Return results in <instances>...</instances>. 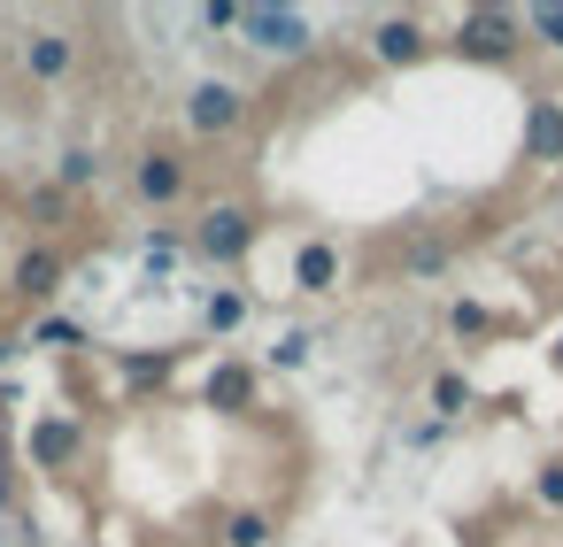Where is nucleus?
<instances>
[{"label":"nucleus","mask_w":563,"mask_h":547,"mask_svg":"<svg viewBox=\"0 0 563 547\" xmlns=\"http://www.w3.org/2000/svg\"><path fill=\"white\" fill-rule=\"evenodd\" d=\"M309 347H317V332H286V339L271 347V362H278V370H301V362H309Z\"/></svg>","instance_id":"obj_21"},{"label":"nucleus","mask_w":563,"mask_h":547,"mask_svg":"<svg viewBox=\"0 0 563 547\" xmlns=\"http://www.w3.org/2000/svg\"><path fill=\"white\" fill-rule=\"evenodd\" d=\"M93 178H101V163H93V155H86V147H70V155H63V163H55V186H63V193H86V186H93Z\"/></svg>","instance_id":"obj_16"},{"label":"nucleus","mask_w":563,"mask_h":547,"mask_svg":"<svg viewBox=\"0 0 563 547\" xmlns=\"http://www.w3.org/2000/svg\"><path fill=\"white\" fill-rule=\"evenodd\" d=\"M170 378V347H155V355H124V386H163Z\"/></svg>","instance_id":"obj_19"},{"label":"nucleus","mask_w":563,"mask_h":547,"mask_svg":"<svg viewBox=\"0 0 563 547\" xmlns=\"http://www.w3.org/2000/svg\"><path fill=\"white\" fill-rule=\"evenodd\" d=\"M448 270V239H417L409 247V278H440Z\"/></svg>","instance_id":"obj_20"},{"label":"nucleus","mask_w":563,"mask_h":547,"mask_svg":"<svg viewBox=\"0 0 563 547\" xmlns=\"http://www.w3.org/2000/svg\"><path fill=\"white\" fill-rule=\"evenodd\" d=\"M78 455H86V432H78L63 409H47V416L32 424V462H40V470H70Z\"/></svg>","instance_id":"obj_8"},{"label":"nucleus","mask_w":563,"mask_h":547,"mask_svg":"<svg viewBox=\"0 0 563 547\" xmlns=\"http://www.w3.org/2000/svg\"><path fill=\"white\" fill-rule=\"evenodd\" d=\"M63 278H70V255L40 239V247H24V255H16V270H9V301H32V309H40Z\"/></svg>","instance_id":"obj_6"},{"label":"nucleus","mask_w":563,"mask_h":547,"mask_svg":"<svg viewBox=\"0 0 563 547\" xmlns=\"http://www.w3.org/2000/svg\"><path fill=\"white\" fill-rule=\"evenodd\" d=\"M532 493H540V501H548V509H563V462H548V470H540V478H532Z\"/></svg>","instance_id":"obj_25"},{"label":"nucleus","mask_w":563,"mask_h":547,"mask_svg":"<svg viewBox=\"0 0 563 547\" xmlns=\"http://www.w3.org/2000/svg\"><path fill=\"white\" fill-rule=\"evenodd\" d=\"M525 155L532 163H563V101L555 93H532V109H525Z\"/></svg>","instance_id":"obj_10"},{"label":"nucleus","mask_w":563,"mask_h":547,"mask_svg":"<svg viewBox=\"0 0 563 547\" xmlns=\"http://www.w3.org/2000/svg\"><path fill=\"white\" fill-rule=\"evenodd\" d=\"M24 70H32V86H63L78 70V40L70 32H32L24 40Z\"/></svg>","instance_id":"obj_9"},{"label":"nucleus","mask_w":563,"mask_h":547,"mask_svg":"<svg viewBox=\"0 0 563 547\" xmlns=\"http://www.w3.org/2000/svg\"><path fill=\"white\" fill-rule=\"evenodd\" d=\"M294 286H301V293H332V286H340V255H332L324 239H309V247L294 255Z\"/></svg>","instance_id":"obj_12"},{"label":"nucleus","mask_w":563,"mask_h":547,"mask_svg":"<svg viewBox=\"0 0 563 547\" xmlns=\"http://www.w3.org/2000/svg\"><path fill=\"white\" fill-rule=\"evenodd\" d=\"M525 24H532V32H540V40H548V47H563V9H532V16H525Z\"/></svg>","instance_id":"obj_26"},{"label":"nucleus","mask_w":563,"mask_h":547,"mask_svg":"<svg viewBox=\"0 0 563 547\" xmlns=\"http://www.w3.org/2000/svg\"><path fill=\"white\" fill-rule=\"evenodd\" d=\"M224 547H271V516L263 509H232L224 516Z\"/></svg>","instance_id":"obj_13"},{"label":"nucleus","mask_w":563,"mask_h":547,"mask_svg":"<svg viewBox=\"0 0 563 547\" xmlns=\"http://www.w3.org/2000/svg\"><path fill=\"white\" fill-rule=\"evenodd\" d=\"M186 186H194V163H186L178 147H147V155L132 163V193H140L147 209H170V201H186Z\"/></svg>","instance_id":"obj_4"},{"label":"nucleus","mask_w":563,"mask_h":547,"mask_svg":"<svg viewBox=\"0 0 563 547\" xmlns=\"http://www.w3.org/2000/svg\"><path fill=\"white\" fill-rule=\"evenodd\" d=\"M140 255L163 270V263H178V255H186V239H178V232H147V239H140Z\"/></svg>","instance_id":"obj_22"},{"label":"nucleus","mask_w":563,"mask_h":547,"mask_svg":"<svg viewBox=\"0 0 563 547\" xmlns=\"http://www.w3.org/2000/svg\"><path fill=\"white\" fill-rule=\"evenodd\" d=\"M448 324H455V332H471V339H478V332H494V316H486L478 301H455V309H448Z\"/></svg>","instance_id":"obj_23"},{"label":"nucleus","mask_w":563,"mask_h":547,"mask_svg":"<svg viewBox=\"0 0 563 547\" xmlns=\"http://www.w3.org/2000/svg\"><path fill=\"white\" fill-rule=\"evenodd\" d=\"M240 40H247L255 55H278V63H294V55H309V47H317V24H309L301 9L255 0V9H240Z\"/></svg>","instance_id":"obj_2"},{"label":"nucleus","mask_w":563,"mask_h":547,"mask_svg":"<svg viewBox=\"0 0 563 547\" xmlns=\"http://www.w3.org/2000/svg\"><path fill=\"white\" fill-rule=\"evenodd\" d=\"M371 55H378V63H394V70H409V63H424V55H432V40H424V24H417V16H378V24H371Z\"/></svg>","instance_id":"obj_7"},{"label":"nucleus","mask_w":563,"mask_h":547,"mask_svg":"<svg viewBox=\"0 0 563 547\" xmlns=\"http://www.w3.org/2000/svg\"><path fill=\"white\" fill-rule=\"evenodd\" d=\"M201 32H240V9H232V0H209V9H201Z\"/></svg>","instance_id":"obj_24"},{"label":"nucleus","mask_w":563,"mask_h":547,"mask_svg":"<svg viewBox=\"0 0 563 547\" xmlns=\"http://www.w3.org/2000/svg\"><path fill=\"white\" fill-rule=\"evenodd\" d=\"M24 216H32V224H40V232H55V224H63V216H70V193H63V186H40V193H32V201H24Z\"/></svg>","instance_id":"obj_17"},{"label":"nucleus","mask_w":563,"mask_h":547,"mask_svg":"<svg viewBox=\"0 0 563 547\" xmlns=\"http://www.w3.org/2000/svg\"><path fill=\"white\" fill-rule=\"evenodd\" d=\"M517 47H525V16H509V9H471L455 24V55H471V63H517Z\"/></svg>","instance_id":"obj_3"},{"label":"nucleus","mask_w":563,"mask_h":547,"mask_svg":"<svg viewBox=\"0 0 563 547\" xmlns=\"http://www.w3.org/2000/svg\"><path fill=\"white\" fill-rule=\"evenodd\" d=\"M86 339H93V332H86L78 316H40V324H32V347H86Z\"/></svg>","instance_id":"obj_14"},{"label":"nucleus","mask_w":563,"mask_h":547,"mask_svg":"<svg viewBox=\"0 0 563 547\" xmlns=\"http://www.w3.org/2000/svg\"><path fill=\"white\" fill-rule=\"evenodd\" d=\"M201 401H209V409H247V401H255V362H217V370L201 378Z\"/></svg>","instance_id":"obj_11"},{"label":"nucleus","mask_w":563,"mask_h":547,"mask_svg":"<svg viewBox=\"0 0 563 547\" xmlns=\"http://www.w3.org/2000/svg\"><path fill=\"white\" fill-rule=\"evenodd\" d=\"M240 116H247V93H240V86H224V78H209V86H194V93H186V124H194L201 139L240 132Z\"/></svg>","instance_id":"obj_5"},{"label":"nucleus","mask_w":563,"mask_h":547,"mask_svg":"<svg viewBox=\"0 0 563 547\" xmlns=\"http://www.w3.org/2000/svg\"><path fill=\"white\" fill-rule=\"evenodd\" d=\"M247 316V293H209V309H201V332H232Z\"/></svg>","instance_id":"obj_18"},{"label":"nucleus","mask_w":563,"mask_h":547,"mask_svg":"<svg viewBox=\"0 0 563 547\" xmlns=\"http://www.w3.org/2000/svg\"><path fill=\"white\" fill-rule=\"evenodd\" d=\"M255 209H240V201H217V209H201V224L186 232V255H201V263H247L255 255Z\"/></svg>","instance_id":"obj_1"},{"label":"nucleus","mask_w":563,"mask_h":547,"mask_svg":"<svg viewBox=\"0 0 563 547\" xmlns=\"http://www.w3.org/2000/svg\"><path fill=\"white\" fill-rule=\"evenodd\" d=\"M548 355H555V370H563V339H555V347H548Z\"/></svg>","instance_id":"obj_27"},{"label":"nucleus","mask_w":563,"mask_h":547,"mask_svg":"<svg viewBox=\"0 0 563 547\" xmlns=\"http://www.w3.org/2000/svg\"><path fill=\"white\" fill-rule=\"evenodd\" d=\"M0 316H9V293H0Z\"/></svg>","instance_id":"obj_28"},{"label":"nucleus","mask_w":563,"mask_h":547,"mask_svg":"<svg viewBox=\"0 0 563 547\" xmlns=\"http://www.w3.org/2000/svg\"><path fill=\"white\" fill-rule=\"evenodd\" d=\"M432 409H440V424L463 416V409H471V378H463V370H440V378H432Z\"/></svg>","instance_id":"obj_15"}]
</instances>
